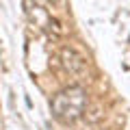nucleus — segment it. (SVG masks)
Listing matches in <instances>:
<instances>
[{"instance_id":"1","label":"nucleus","mask_w":130,"mask_h":130,"mask_svg":"<svg viewBox=\"0 0 130 130\" xmlns=\"http://www.w3.org/2000/svg\"><path fill=\"white\" fill-rule=\"evenodd\" d=\"M52 115L61 121H74L83 115L87 106V93L83 87H70L56 93L52 100Z\"/></svg>"},{"instance_id":"2","label":"nucleus","mask_w":130,"mask_h":130,"mask_svg":"<svg viewBox=\"0 0 130 130\" xmlns=\"http://www.w3.org/2000/svg\"><path fill=\"white\" fill-rule=\"evenodd\" d=\"M63 63H65V67H67L72 74H83V72L87 70L85 56L78 54L76 50H72V48H65L63 50Z\"/></svg>"}]
</instances>
